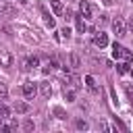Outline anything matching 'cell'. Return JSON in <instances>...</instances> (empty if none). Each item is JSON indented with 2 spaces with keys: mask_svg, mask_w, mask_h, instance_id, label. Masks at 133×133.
Returning <instances> with one entry per match:
<instances>
[{
  "mask_svg": "<svg viewBox=\"0 0 133 133\" xmlns=\"http://www.w3.org/2000/svg\"><path fill=\"white\" fill-rule=\"evenodd\" d=\"M39 91H42L44 98H50V96H52V85H50L48 81H42V83H39Z\"/></svg>",
  "mask_w": 133,
  "mask_h": 133,
  "instance_id": "cell-8",
  "label": "cell"
},
{
  "mask_svg": "<svg viewBox=\"0 0 133 133\" xmlns=\"http://www.w3.org/2000/svg\"><path fill=\"white\" fill-rule=\"evenodd\" d=\"M77 129H87V123H85L83 118H79V121H77Z\"/></svg>",
  "mask_w": 133,
  "mask_h": 133,
  "instance_id": "cell-24",
  "label": "cell"
},
{
  "mask_svg": "<svg viewBox=\"0 0 133 133\" xmlns=\"http://www.w3.org/2000/svg\"><path fill=\"white\" fill-rule=\"evenodd\" d=\"M0 12H4V15H15V6H10V4H0Z\"/></svg>",
  "mask_w": 133,
  "mask_h": 133,
  "instance_id": "cell-11",
  "label": "cell"
},
{
  "mask_svg": "<svg viewBox=\"0 0 133 133\" xmlns=\"http://www.w3.org/2000/svg\"><path fill=\"white\" fill-rule=\"evenodd\" d=\"M75 25H77V31L79 33H83L85 29H87V25H85V21H83V17L79 15V17H75Z\"/></svg>",
  "mask_w": 133,
  "mask_h": 133,
  "instance_id": "cell-10",
  "label": "cell"
},
{
  "mask_svg": "<svg viewBox=\"0 0 133 133\" xmlns=\"http://www.w3.org/2000/svg\"><path fill=\"white\" fill-rule=\"evenodd\" d=\"M94 44H96L98 48H106V46H108V35H106V33H102V31H100V33H96Z\"/></svg>",
  "mask_w": 133,
  "mask_h": 133,
  "instance_id": "cell-4",
  "label": "cell"
},
{
  "mask_svg": "<svg viewBox=\"0 0 133 133\" xmlns=\"http://www.w3.org/2000/svg\"><path fill=\"white\" fill-rule=\"evenodd\" d=\"M50 6H52V12L54 15H62V10H64L62 0H50Z\"/></svg>",
  "mask_w": 133,
  "mask_h": 133,
  "instance_id": "cell-9",
  "label": "cell"
},
{
  "mask_svg": "<svg viewBox=\"0 0 133 133\" xmlns=\"http://www.w3.org/2000/svg\"><path fill=\"white\" fill-rule=\"evenodd\" d=\"M129 73H131V77H133V69H131V71H129Z\"/></svg>",
  "mask_w": 133,
  "mask_h": 133,
  "instance_id": "cell-29",
  "label": "cell"
},
{
  "mask_svg": "<svg viewBox=\"0 0 133 133\" xmlns=\"http://www.w3.org/2000/svg\"><path fill=\"white\" fill-rule=\"evenodd\" d=\"M123 56H125L127 60H131V52H129V50H123Z\"/></svg>",
  "mask_w": 133,
  "mask_h": 133,
  "instance_id": "cell-28",
  "label": "cell"
},
{
  "mask_svg": "<svg viewBox=\"0 0 133 133\" xmlns=\"http://www.w3.org/2000/svg\"><path fill=\"white\" fill-rule=\"evenodd\" d=\"M114 123H116V125H118V127H121L123 131H127V127H125V123H123L121 118H116V116H114Z\"/></svg>",
  "mask_w": 133,
  "mask_h": 133,
  "instance_id": "cell-25",
  "label": "cell"
},
{
  "mask_svg": "<svg viewBox=\"0 0 133 133\" xmlns=\"http://www.w3.org/2000/svg\"><path fill=\"white\" fill-rule=\"evenodd\" d=\"M12 110H15L17 114H25V112H29V104H27V102H21V100H17V102L12 104Z\"/></svg>",
  "mask_w": 133,
  "mask_h": 133,
  "instance_id": "cell-5",
  "label": "cell"
},
{
  "mask_svg": "<svg viewBox=\"0 0 133 133\" xmlns=\"http://www.w3.org/2000/svg\"><path fill=\"white\" fill-rule=\"evenodd\" d=\"M69 81H71V85H73L75 89H79V87H81V79H79L77 75H69Z\"/></svg>",
  "mask_w": 133,
  "mask_h": 133,
  "instance_id": "cell-13",
  "label": "cell"
},
{
  "mask_svg": "<svg viewBox=\"0 0 133 133\" xmlns=\"http://www.w3.org/2000/svg\"><path fill=\"white\" fill-rule=\"evenodd\" d=\"M79 15H81L83 19H91V17H94V6H91L87 0H81V2H79Z\"/></svg>",
  "mask_w": 133,
  "mask_h": 133,
  "instance_id": "cell-1",
  "label": "cell"
},
{
  "mask_svg": "<svg viewBox=\"0 0 133 133\" xmlns=\"http://www.w3.org/2000/svg\"><path fill=\"white\" fill-rule=\"evenodd\" d=\"M52 112H54V116H56V118H66V112H64L60 106H54V108H52Z\"/></svg>",
  "mask_w": 133,
  "mask_h": 133,
  "instance_id": "cell-14",
  "label": "cell"
},
{
  "mask_svg": "<svg viewBox=\"0 0 133 133\" xmlns=\"http://www.w3.org/2000/svg\"><path fill=\"white\" fill-rule=\"evenodd\" d=\"M0 66H12V54L8 50H0Z\"/></svg>",
  "mask_w": 133,
  "mask_h": 133,
  "instance_id": "cell-3",
  "label": "cell"
},
{
  "mask_svg": "<svg viewBox=\"0 0 133 133\" xmlns=\"http://www.w3.org/2000/svg\"><path fill=\"white\" fill-rule=\"evenodd\" d=\"M112 31H114L116 35H125V33H127V23L116 17V19L112 21Z\"/></svg>",
  "mask_w": 133,
  "mask_h": 133,
  "instance_id": "cell-2",
  "label": "cell"
},
{
  "mask_svg": "<svg viewBox=\"0 0 133 133\" xmlns=\"http://www.w3.org/2000/svg\"><path fill=\"white\" fill-rule=\"evenodd\" d=\"M42 71H44V73H46V75H48V73H50V71H52V64H50V62H48V64H46V66H44V69H42Z\"/></svg>",
  "mask_w": 133,
  "mask_h": 133,
  "instance_id": "cell-27",
  "label": "cell"
},
{
  "mask_svg": "<svg viewBox=\"0 0 133 133\" xmlns=\"http://www.w3.org/2000/svg\"><path fill=\"white\" fill-rule=\"evenodd\" d=\"M46 25H48L50 29H54V19H52V17H48V15H46Z\"/></svg>",
  "mask_w": 133,
  "mask_h": 133,
  "instance_id": "cell-23",
  "label": "cell"
},
{
  "mask_svg": "<svg viewBox=\"0 0 133 133\" xmlns=\"http://www.w3.org/2000/svg\"><path fill=\"white\" fill-rule=\"evenodd\" d=\"M64 98H66V102H75V91L73 89H64Z\"/></svg>",
  "mask_w": 133,
  "mask_h": 133,
  "instance_id": "cell-18",
  "label": "cell"
},
{
  "mask_svg": "<svg viewBox=\"0 0 133 133\" xmlns=\"http://www.w3.org/2000/svg\"><path fill=\"white\" fill-rule=\"evenodd\" d=\"M35 94H37L35 83H25V85H23V96H25V98H33Z\"/></svg>",
  "mask_w": 133,
  "mask_h": 133,
  "instance_id": "cell-6",
  "label": "cell"
},
{
  "mask_svg": "<svg viewBox=\"0 0 133 133\" xmlns=\"http://www.w3.org/2000/svg\"><path fill=\"white\" fill-rule=\"evenodd\" d=\"M39 64V60H37V56H31L29 60H27V66L25 69H31V66H37Z\"/></svg>",
  "mask_w": 133,
  "mask_h": 133,
  "instance_id": "cell-17",
  "label": "cell"
},
{
  "mask_svg": "<svg viewBox=\"0 0 133 133\" xmlns=\"http://www.w3.org/2000/svg\"><path fill=\"white\" fill-rule=\"evenodd\" d=\"M83 81H85V85H87V87H89V89H96V79H94V77H91V75H87V77H85V79H83Z\"/></svg>",
  "mask_w": 133,
  "mask_h": 133,
  "instance_id": "cell-15",
  "label": "cell"
},
{
  "mask_svg": "<svg viewBox=\"0 0 133 133\" xmlns=\"http://www.w3.org/2000/svg\"><path fill=\"white\" fill-rule=\"evenodd\" d=\"M69 66L71 69H79L81 66V58H79V54H69Z\"/></svg>",
  "mask_w": 133,
  "mask_h": 133,
  "instance_id": "cell-7",
  "label": "cell"
},
{
  "mask_svg": "<svg viewBox=\"0 0 133 133\" xmlns=\"http://www.w3.org/2000/svg\"><path fill=\"white\" fill-rule=\"evenodd\" d=\"M0 116H2V118H8V116H10V110H8L4 104H0Z\"/></svg>",
  "mask_w": 133,
  "mask_h": 133,
  "instance_id": "cell-20",
  "label": "cell"
},
{
  "mask_svg": "<svg viewBox=\"0 0 133 133\" xmlns=\"http://www.w3.org/2000/svg\"><path fill=\"white\" fill-rule=\"evenodd\" d=\"M23 129H25V131H31V129H33V123H31V121L27 118V121L23 123Z\"/></svg>",
  "mask_w": 133,
  "mask_h": 133,
  "instance_id": "cell-22",
  "label": "cell"
},
{
  "mask_svg": "<svg viewBox=\"0 0 133 133\" xmlns=\"http://www.w3.org/2000/svg\"><path fill=\"white\" fill-rule=\"evenodd\" d=\"M8 96V87H6V83H0V100H4Z\"/></svg>",
  "mask_w": 133,
  "mask_h": 133,
  "instance_id": "cell-19",
  "label": "cell"
},
{
  "mask_svg": "<svg viewBox=\"0 0 133 133\" xmlns=\"http://www.w3.org/2000/svg\"><path fill=\"white\" fill-rule=\"evenodd\" d=\"M127 29L133 33V17H129V21H127Z\"/></svg>",
  "mask_w": 133,
  "mask_h": 133,
  "instance_id": "cell-26",
  "label": "cell"
},
{
  "mask_svg": "<svg viewBox=\"0 0 133 133\" xmlns=\"http://www.w3.org/2000/svg\"><path fill=\"white\" fill-rule=\"evenodd\" d=\"M116 71H118L121 75H125V73H129L131 69H129V64H127V62H123V64H116Z\"/></svg>",
  "mask_w": 133,
  "mask_h": 133,
  "instance_id": "cell-16",
  "label": "cell"
},
{
  "mask_svg": "<svg viewBox=\"0 0 133 133\" xmlns=\"http://www.w3.org/2000/svg\"><path fill=\"white\" fill-rule=\"evenodd\" d=\"M60 33H62V37H64V39H69V37H71V29H69V27L60 29Z\"/></svg>",
  "mask_w": 133,
  "mask_h": 133,
  "instance_id": "cell-21",
  "label": "cell"
},
{
  "mask_svg": "<svg viewBox=\"0 0 133 133\" xmlns=\"http://www.w3.org/2000/svg\"><path fill=\"white\" fill-rule=\"evenodd\" d=\"M123 50H125L123 46L114 44V46H112V56H114V58H121V56H123Z\"/></svg>",
  "mask_w": 133,
  "mask_h": 133,
  "instance_id": "cell-12",
  "label": "cell"
}]
</instances>
